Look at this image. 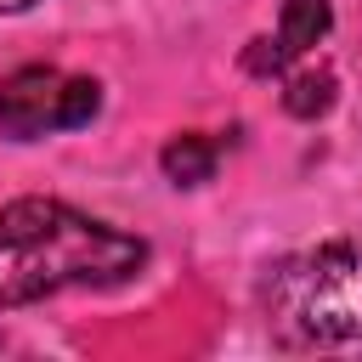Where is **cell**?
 Here are the masks:
<instances>
[{"label":"cell","mask_w":362,"mask_h":362,"mask_svg":"<svg viewBox=\"0 0 362 362\" xmlns=\"http://www.w3.org/2000/svg\"><path fill=\"white\" fill-rule=\"evenodd\" d=\"M102 113V85L68 68H11L0 79V136L11 141H40L57 130H79Z\"/></svg>","instance_id":"3957f363"},{"label":"cell","mask_w":362,"mask_h":362,"mask_svg":"<svg viewBox=\"0 0 362 362\" xmlns=\"http://www.w3.org/2000/svg\"><path fill=\"white\" fill-rule=\"evenodd\" d=\"M328 102H334V74H328V68H300V74H288L283 107H288L294 119H311V113H322Z\"/></svg>","instance_id":"8992f818"},{"label":"cell","mask_w":362,"mask_h":362,"mask_svg":"<svg viewBox=\"0 0 362 362\" xmlns=\"http://www.w3.org/2000/svg\"><path fill=\"white\" fill-rule=\"evenodd\" d=\"M215 158H221V147H215L209 136H198V130L175 136V141L158 153V164H164V175H170L175 187H198V181H209V175H215Z\"/></svg>","instance_id":"5b68a950"},{"label":"cell","mask_w":362,"mask_h":362,"mask_svg":"<svg viewBox=\"0 0 362 362\" xmlns=\"http://www.w3.org/2000/svg\"><path fill=\"white\" fill-rule=\"evenodd\" d=\"M147 266V243L57 198L0 209V305H34L62 288H113Z\"/></svg>","instance_id":"6da1fadb"},{"label":"cell","mask_w":362,"mask_h":362,"mask_svg":"<svg viewBox=\"0 0 362 362\" xmlns=\"http://www.w3.org/2000/svg\"><path fill=\"white\" fill-rule=\"evenodd\" d=\"M260 311L277 345L328 351L362 339V243H317L277 260L260 283Z\"/></svg>","instance_id":"7a4b0ae2"},{"label":"cell","mask_w":362,"mask_h":362,"mask_svg":"<svg viewBox=\"0 0 362 362\" xmlns=\"http://www.w3.org/2000/svg\"><path fill=\"white\" fill-rule=\"evenodd\" d=\"M328 23H334L328 0H283L277 34H266V40H249V51H243V68H249V74H288V62H300V57H311V51L322 45Z\"/></svg>","instance_id":"277c9868"},{"label":"cell","mask_w":362,"mask_h":362,"mask_svg":"<svg viewBox=\"0 0 362 362\" xmlns=\"http://www.w3.org/2000/svg\"><path fill=\"white\" fill-rule=\"evenodd\" d=\"M28 6H40V0H0V11H28Z\"/></svg>","instance_id":"52a82bcc"}]
</instances>
